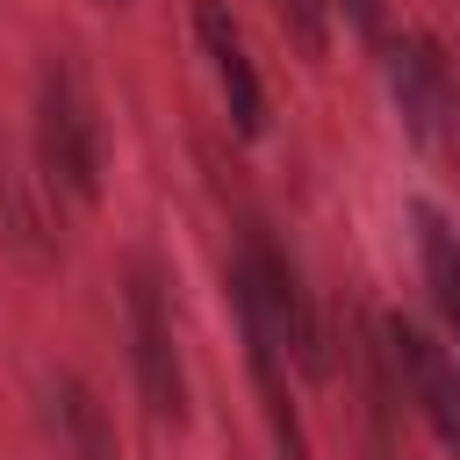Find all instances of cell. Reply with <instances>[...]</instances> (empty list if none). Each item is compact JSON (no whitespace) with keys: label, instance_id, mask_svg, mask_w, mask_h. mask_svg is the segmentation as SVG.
Instances as JSON below:
<instances>
[{"label":"cell","instance_id":"1","mask_svg":"<svg viewBox=\"0 0 460 460\" xmlns=\"http://www.w3.org/2000/svg\"><path fill=\"white\" fill-rule=\"evenodd\" d=\"M36 158L58 187H72L79 201L101 194L108 172V137H101V108L86 93V72L72 58H43L36 72Z\"/></svg>","mask_w":460,"mask_h":460},{"label":"cell","instance_id":"2","mask_svg":"<svg viewBox=\"0 0 460 460\" xmlns=\"http://www.w3.org/2000/svg\"><path fill=\"white\" fill-rule=\"evenodd\" d=\"M230 288L237 295H252L266 316H273V331L288 338V359L309 374V381H323L331 374V352H323V316H316V302H309V288H302V266L273 244V230H244V244H237V266H230Z\"/></svg>","mask_w":460,"mask_h":460},{"label":"cell","instance_id":"3","mask_svg":"<svg viewBox=\"0 0 460 460\" xmlns=\"http://www.w3.org/2000/svg\"><path fill=\"white\" fill-rule=\"evenodd\" d=\"M122 316H129V367H137L144 410L158 424H187V367H180L165 280H158L151 259H129V273H122Z\"/></svg>","mask_w":460,"mask_h":460},{"label":"cell","instance_id":"4","mask_svg":"<svg viewBox=\"0 0 460 460\" xmlns=\"http://www.w3.org/2000/svg\"><path fill=\"white\" fill-rule=\"evenodd\" d=\"M381 367L395 374V388H402V402L424 417V431H431L446 453H460V359H453L424 323L381 316Z\"/></svg>","mask_w":460,"mask_h":460},{"label":"cell","instance_id":"5","mask_svg":"<svg viewBox=\"0 0 460 460\" xmlns=\"http://www.w3.org/2000/svg\"><path fill=\"white\" fill-rule=\"evenodd\" d=\"M381 79L395 93V115L417 144H446L453 122H460V79H453V58L438 50V36L424 29H402L381 43Z\"/></svg>","mask_w":460,"mask_h":460},{"label":"cell","instance_id":"6","mask_svg":"<svg viewBox=\"0 0 460 460\" xmlns=\"http://www.w3.org/2000/svg\"><path fill=\"white\" fill-rule=\"evenodd\" d=\"M194 43H201V58H208V72L223 86V108H230L237 137H259L266 129V86H259V65L244 50V29H237V14L223 0H194Z\"/></svg>","mask_w":460,"mask_h":460},{"label":"cell","instance_id":"7","mask_svg":"<svg viewBox=\"0 0 460 460\" xmlns=\"http://www.w3.org/2000/svg\"><path fill=\"white\" fill-rule=\"evenodd\" d=\"M43 402H50V424H58V438H65L72 460H122L115 417L101 410V395H93L79 374H50V381H43Z\"/></svg>","mask_w":460,"mask_h":460},{"label":"cell","instance_id":"8","mask_svg":"<svg viewBox=\"0 0 460 460\" xmlns=\"http://www.w3.org/2000/svg\"><path fill=\"white\" fill-rule=\"evenodd\" d=\"M410 223H417V266H424V288H431L438 316L460 331V230H453L431 201H417Z\"/></svg>","mask_w":460,"mask_h":460},{"label":"cell","instance_id":"9","mask_svg":"<svg viewBox=\"0 0 460 460\" xmlns=\"http://www.w3.org/2000/svg\"><path fill=\"white\" fill-rule=\"evenodd\" d=\"M273 14H280V29L309 58H323V43H331V0H273Z\"/></svg>","mask_w":460,"mask_h":460},{"label":"cell","instance_id":"10","mask_svg":"<svg viewBox=\"0 0 460 460\" xmlns=\"http://www.w3.org/2000/svg\"><path fill=\"white\" fill-rule=\"evenodd\" d=\"M331 7H345V22L359 36H381V0H331Z\"/></svg>","mask_w":460,"mask_h":460},{"label":"cell","instance_id":"11","mask_svg":"<svg viewBox=\"0 0 460 460\" xmlns=\"http://www.w3.org/2000/svg\"><path fill=\"white\" fill-rule=\"evenodd\" d=\"M108 7H115V0H108Z\"/></svg>","mask_w":460,"mask_h":460}]
</instances>
